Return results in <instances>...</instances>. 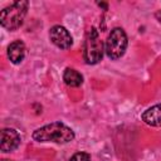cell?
<instances>
[{
    "label": "cell",
    "instance_id": "6da1fadb",
    "mask_svg": "<svg viewBox=\"0 0 161 161\" xmlns=\"http://www.w3.org/2000/svg\"><path fill=\"white\" fill-rule=\"evenodd\" d=\"M33 140L38 142L68 143L74 140V131L63 122H52L36 128L33 132Z\"/></svg>",
    "mask_w": 161,
    "mask_h": 161
},
{
    "label": "cell",
    "instance_id": "7a4b0ae2",
    "mask_svg": "<svg viewBox=\"0 0 161 161\" xmlns=\"http://www.w3.org/2000/svg\"><path fill=\"white\" fill-rule=\"evenodd\" d=\"M28 6H29L28 1L19 0L13 3L10 6H6L5 9H3L0 13V23L3 28L10 31L20 28L28 13Z\"/></svg>",
    "mask_w": 161,
    "mask_h": 161
},
{
    "label": "cell",
    "instance_id": "3957f363",
    "mask_svg": "<svg viewBox=\"0 0 161 161\" xmlns=\"http://www.w3.org/2000/svg\"><path fill=\"white\" fill-rule=\"evenodd\" d=\"M127 44H128V40H127V35H126L125 30L122 28L112 29L107 36L106 45H104L107 57L112 60L119 59L126 53Z\"/></svg>",
    "mask_w": 161,
    "mask_h": 161
},
{
    "label": "cell",
    "instance_id": "277c9868",
    "mask_svg": "<svg viewBox=\"0 0 161 161\" xmlns=\"http://www.w3.org/2000/svg\"><path fill=\"white\" fill-rule=\"evenodd\" d=\"M103 44L99 39L98 31L96 28H91L87 33L84 47H83V58L87 64H97L102 60L103 57Z\"/></svg>",
    "mask_w": 161,
    "mask_h": 161
},
{
    "label": "cell",
    "instance_id": "5b68a950",
    "mask_svg": "<svg viewBox=\"0 0 161 161\" xmlns=\"http://www.w3.org/2000/svg\"><path fill=\"white\" fill-rule=\"evenodd\" d=\"M49 38L52 43L60 49H69L73 44L70 33L62 25H54L49 30Z\"/></svg>",
    "mask_w": 161,
    "mask_h": 161
},
{
    "label": "cell",
    "instance_id": "8992f818",
    "mask_svg": "<svg viewBox=\"0 0 161 161\" xmlns=\"http://www.w3.org/2000/svg\"><path fill=\"white\" fill-rule=\"evenodd\" d=\"M21 137L19 132L14 128H4L1 131V145L0 148L3 152H11L20 146Z\"/></svg>",
    "mask_w": 161,
    "mask_h": 161
},
{
    "label": "cell",
    "instance_id": "52a82bcc",
    "mask_svg": "<svg viewBox=\"0 0 161 161\" xmlns=\"http://www.w3.org/2000/svg\"><path fill=\"white\" fill-rule=\"evenodd\" d=\"M142 121L152 127H161V103L148 107L142 114Z\"/></svg>",
    "mask_w": 161,
    "mask_h": 161
},
{
    "label": "cell",
    "instance_id": "ba28073f",
    "mask_svg": "<svg viewBox=\"0 0 161 161\" xmlns=\"http://www.w3.org/2000/svg\"><path fill=\"white\" fill-rule=\"evenodd\" d=\"M25 57V45L21 40H15L9 44L8 47V58L11 63L19 64L23 62Z\"/></svg>",
    "mask_w": 161,
    "mask_h": 161
},
{
    "label": "cell",
    "instance_id": "9c48e42d",
    "mask_svg": "<svg viewBox=\"0 0 161 161\" xmlns=\"http://www.w3.org/2000/svg\"><path fill=\"white\" fill-rule=\"evenodd\" d=\"M63 80L69 87H79L83 83V75L73 68H67L63 73Z\"/></svg>",
    "mask_w": 161,
    "mask_h": 161
},
{
    "label": "cell",
    "instance_id": "30bf717a",
    "mask_svg": "<svg viewBox=\"0 0 161 161\" xmlns=\"http://www.w3.org/2000/svg\"><path fill=\"white\" fill-rule=\"evenodd\" d=\"M69 161H91V156L87 152H77L70 157Z\"/></svg>",
    "mask_w": 161,
    "mask_h": 161
},
{
    "label": "cell",
    "instance_id": "8fae6325",
    "mask_svg": "<svg viewBox=\"0 0 161 161\" xmlns=\"http://www.w3.org/2000/svg\"><path fill=\"white\" fill-rule=\"evenodd\" d=\"M155 16H156V19H157V20L161 23V10H158V11L155 14Z\"/></svg>",
    "mask_w": 161,
    "mask_h": 161
},
{
    "label": "cell",
    "instance_id": "7c38bea8",
    "mask_svg": "<svg viewBox=\"0 0 161 161\" xmlns=\"http://www.w3.org/2000/svg\"><path fill=\"white\" fill-rule=\"evenodd\" d=\"M3 161H10V160H3Z\"/></svg>",
    "mask_w": 161,
    "mask_h": 161
}]
</instances>
